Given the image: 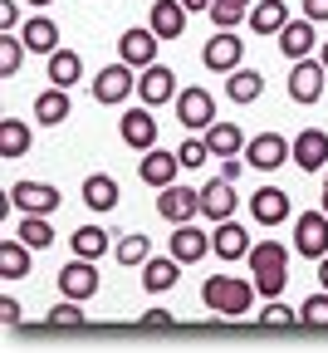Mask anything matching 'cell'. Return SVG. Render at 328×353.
I'll return each mask as SVG.
<instances>
[{
  "mask_svg": "<svg viewBox=\"0 0 328 353\" xmlns=\"http://www.w3.org/2000/svg\"><path fill=\"white\" fill-rule=\"evenodd\" d=\"M201 64H206L211 74L240 69V64H245V39H240V34H230V30L211 34V39H206V50H201Z\"/></svg>",
  "mask_w": 328,
  "mask_h": 353,
  "instance_id": "obj_8",
  "label": "cell"
},
{
  "mask_svg": "<svg viewBox=\"0 0 328 353\" xmlns=\"http://www.w3.org/2000/svg\"><path fill=\"white\" fill-rule=\"evenodd\" d=\"M157 216L172 221V226H181V221H196L201 216V192L196 187H162L157 192Z\"/></svg>",
  "mask_w": 328,
  "mask_h": 353,
  "instance_id": "obj_11",
  "label": "cell"
},
{
  "mask_svg": "<svg viewBox=\"0 0 328 353\" xmlns=\"http://www.w3.org/2000/svg\"><path fill=\"white\" fill-rule=\"evenodd\" d=\"M59 294H64V299H79V304L99 294V260L74 255L64 270H59Z\"/></svg>",
  "mask_w": 328,
  "mask_h": 353,
  "instance_id": "obj_9",
  "label": "cell"
},
{
  "mask_svg": "<svg viewBox=\"0 0 328 353\" xmlns=\"http://www.w3.org/2000/svg\"><path fill=\"white\" fill-rule=\"evenodd\" d=\"M10 206H15V211H39V216H54V211H59V187L25 176V182H15V187H10Z\"/></svg>",
  "mask_w": 328,
  "mask_h": 353,
  "instance_id": "obj_13",
  "label": "cell"
},
{
  "mask_svg": "<svg viewBox=\"0 0 328 353\" xmlns=\"http://www.w3.org/2000/svg\"><path fill=\"white\" fill-rule=\"evenodd\" d=\"M318 206L328 211V172H323V196H318Z\"/></svg>",
  "mask_w": 328,
  "mask_h": 353,
  "instance_id": "obj_49",
  "label": "cell"
},
{
  "mask_svg": "<svg viewBox=\"0 0 328 353\" xmlns=\"http://www.w3.org/2000/svg\"><path fill=\"white\" fill-rule=\"evenodd\" d=\"M0 275H6V280H25L30 275V245L20 236L0 241Z\"/></svg>",
  "mask_w": 328,
  "mask_h": 353,
  "instance_id": "obj_33",
  "label": "cell"
},
{
  "mask_svg": "<svg viewBox=\"0 0 328 353\" xmlns=\"http://www.w3.org/2000/svg\"><path fill=\"white\" fill-rule=\"evenodd\" d=\"M318 59H323V64H328V39H323V50H318Z\"/></svg>",
  "mask_w": 328,
  "mask_h": 353,
  "instance_id": "obj_51",
  "label": "cell"
},
{
  "mask_svg": "<svg viewBox=\"0 0 328 353\" xmlns=\"http://www.w3.org/2000/svg\"><path fill=\"white\" fill-rule=\"evenodd\" d=\"M304 15L314 25H328V0H304Z\"/></svg>",
  "mask_w": 328,
  "mask_h": 353,
  "instance_id": "obj_43",
  "label": "cell"
},
{
  "mask_svg": "<svg viewBox=\"0 0 328 353\" xmlns=\"http://www.w3.org/2000/svg\"><path fill=\"white\" fill-rule=\"evenodd\" d=\"M176 172H181V152H162V148H147L143 162H137V176H143L152 192L172 187V182H176Z\"/></svg>",
  "mask_w": 328,
  "mask_h": 353,
  "instance_id": "obj_16",
  "label": "cell"
},
{
  "mask_svg": "<svg viewBox=\"0 0 328 353\" xmlns=\"http://www.w3.org/2000/svg\"><path fill=\"white\" fill-rule=\"evenodd\" d=\"M260 324H265V329H289V324H299V314H294V309H285L279 299H269V309L260 314Z\"/></svg>",
  "mask_w": 328,
  "mask_h": 353,
  "instance_id": "obj_41",
  "label": "cell"
},
{
  "mask_svg": "<svg viewBox=\"0 0 328 353\" xmlns=\"http://www.w3.org/2000/svg\"><path fill=\"white\" fill-rule=\"evenodd\" d=\"M294 167L299 172H328V132L323 128H304L294 138Z\"/></svg>",
  "mask_w": 328,
  "mask_h": 353,
  "instance_id": "obj_18",
  "label": "cell"
},
{
  "mask_svg": "<svg viewBox=\"0 0 328 353\" xmlns=\"http://www.w3.org/2000/svg\"><path fill=\"white\" fill-rule=\"evenodd\" d=\"M240 172H245L240 157H221V176H225V182H240Z\"/></svg>",
  "mask_w": 328,
  "mask_h": 353,
  "instance_id": "obj_45",
  "label": "cell"
},
{
  "mask_svg": "<svg viewBox=\"0 0 328 353\" xmlns=\"http://www.w3.org/2000/svg\"><path fill=\"white\" fill-rule=\"evenodd\" d=\"M245 162H250L255 172H274V167L294 162V143L279 138V132H255V138L245 143Z\"/></svg>",
  "mask_w": 328,
  "mask_h": 353,
  "instance_id": "obj_5",
  "label": "cell"
},
{
  "mask_svg": "<svg viewBox=\"0 0 328 353\" xmlns=\"http://www.w3.org/2000/svg\"><path fill=\"white\" fill-rule=\"evenodd\" d=\"M118 138L132 148V152H147L157 148V113L143 103V108H123L118 113Z\"/></svg>",
  "mask_w": 328,
  "mask_h": 353,
  "instance_id": "obj_6",
  "label": "cell"
},
{
  "mask_svg": "<svg viewBox=\"0 0 328 353\" xmlns=\"http://www.w3.org/2000/svg\"><path fill=\"white\" fill-rule=\"evenodd\" d=\"M211 245H216V255H221L225 265H236V260H250V250H255L250 231L240 226L236 216H230V221H216V231H211Z\"/></svg>",
  "mask_w": 328,
  "mask_h": 353,
  "instance_id": "obj_14",
  "label": "cell"
},
{
  "mask_svg": "<svg viewBox=\"0 0 328 353\" xmlns=\"http://www.w3.org/2000/svg\"><path fill=\"white\" fill-rule=\"evenodd\" d=\"M0 324H20V304L10 294H0Z\"/></svg>",
  "mask_w": 328,
  "mask_h": 353,
  "instance_id": "obj_44",
  "label": "cell"
},
{
  "mask_svg": "<svg viewBox=\"0 0 328 353\" xmlns=\"http://www.w3.org/2000/svg\"><path fill=\"white\" fill-rule=\"evenodd\" d=\"M143 329H172V314L167 309H152V314H143Z\"/></svg>",
  "mask_w": 328,
  "mask_h": 353,
  "instance_id": "obj_46",
  "label": "cell"
},
{
  "mask_svg": "<svg viewBox=\"0 0 328 353\" xmlns=\"http://www.w3.org/2000/svg\"><path fill=\"white\" fill-rule=\"evenodd\" d=\"M15 236H20L30 250H50V245H54V226H50V216H39V211H20Z\"/></svg>",
  "mask_w": 328,
  "mask_h": 353,
  "instance_id": "obj_32",
  "label": "cell"
},
{
  "mask_svg": "<svg viewBox=\"0 0 328 353\" xmlns=\"http://www.w3.org/2000/svg\"><path fill=\"white\" fill-rule=\"evenodd\" d=\"M176 280H181V260H176V255H152V260L143 265V290H147V294H167Z\"/></svg>",
  "mask_w": 328,
  "mask_h": 353,
  "instance_id": "obj_25",
  "label": "cell"
},
{
  "mask_svg": "<svg viewBox=\"0 0 328 353\" xmlns=\"http://www.w3.org/2000/svg\"><path fill=\"white\" fill-rule=\"evenodd\" d=\"M299 324H309V329H328V290H318V294H309V299L299 304Z\"/></svg>",
  "mask_w": 328,
  "mask_h": 353,
  "instance_id": "obj_38",
  "label": "cell"
},
{
  "mask_svg": "<svg viewBox=\"0 0 328 353\" xmlns=\"http://www.w3.org/2000/svg\"><path fill=\"white\" fill-rule=\"evenodd\" d=\"M79 196H83V206H88V211L108 216V211H118V196H123V187L113 182L108 172H88V176H83V187H79Z\"/></svg>",
  "mask_w": 328,
  "mask_h": 353,
  "instance_id": "obj_19",
  "label": "cell"
},
{
  "mask_svg": "<svg viewBox=\"0 0 328 353\" xmlns=\"http://www.w3.org/2000/svg\"><path fill=\"white\" fill-rule=\"evenodd\" d=\"M30 152V123L6 118L0 123V157H25Z\"/></svg>",
  "mask_w": 328,
  "mask_h": 353,
  "instance_id": "obj_36",
  "label": "cell"
},
{
  "mask_svg": "<svg viewBox=\"0 0 328 353\" xmlns=\"http://www.w3.org/2000/svg\"><path fill=\"white\" fill-rule=\"evenodd\" d=\"M172 108H176V123H181L186 132H206V128L216 123V99L206 94V88H181Z\"/></svg>",
  "mask_w": 328,
  "mask_h": 353,
  "instance_id": "obj_7",
  "label": "cell"
},
{
  "mask_svg": "<svg viewBox=\"0 0 328 353\" xmlns=\"http://www.w3.org/2000/svg\"><path fill=\"white\" fill-rule=\"evenodd\" d=\"M113 250H118V265H147V260H152V241H147L143 231H127Z\"/></svg>",
  "mask_w": 328,
  "mask_h": 353,
  "instance_id": "obj_37",
  "label": "cell"
},
{
  "mask_svg": "<svg viewBox=\"0 0 328 353\" xmlns=\"http://www.w3.org/2000/svg\"><path fill=\"white\" fill-rule=\"evenodd\" d=\"M211 250H216V245H211V236H206V231H196L192 221H181V226L172 231V255H176L181 265H201Z\"/></svg>",
  "mask_w": 328,
  "mask_h": 353,
  "instance_id": "obj_20",
  "label": "cell"
},
{
  "mask_svg": "<svg viewBox=\"0 0 328 353\" xmlns=\"http://www.w3.org/2000/svg\"><path fill=\"white\" fill-rule=\"evenodd\" d=\"M157 30L147 25V30H123L118 34V59H127L132 69H147V64H157Z\"/></svg>",
  "mask_w": 328,
  "mask_h": 353,
  "instance_id": "obj_17",
  "label": "cell"
},
{
  "mask_svg": "<svg viewBox=\"0 0 328 353\" xmlns=\"http://www.w3.org/2000/svg\"><path fill=\"white\" fill-rule=\"evenodd\" d=\"M260 94H265V74H260V69H245V64H240V69L225 74V99H230V103H255Z\"/></svg>",
  "mask_w": 328,
  "mask_h": 353,
  "instance_id": "obj_26",
  "label": "cell"
},
{
  "mask_svg": "<svg viewBox=\"0 0 328 353\" xmlns=\"http://www.w3.org/2000/svg\"><path fill=\"white\" fill-rule=\"evenodd\" d=\"M206 143H211V157H236V152H245V132H240V123H211L206 128Z\"/></svg>",
  "mask_w": 328,
  "mask_h": 353,
  "instance_id": "obj_29",
  "label": "cell"
},
{
  "mask_svg": "<svg viewBox=\"0 0 328 353\" xmlns=\"http://www.w3.org/2000/svg\"><path fill=\"white\" fill-rule=\"evenodd\" d=\"M294 250L304 260H323L328 255V211H299L294 216Z\"/></svg>",
  "mask_w": 328,
  "mask_h": 353,
  "instance_id": "obj_4",
  "label": "cell"
},
{
  "mask_svg": "<svg viewBox=\"0 0 328 353\" xmlns=\"http://www.w3.org/2000/svg\"><path fill=\"white\" fill-rule=\"evenodd\" d=\"M20 39H25L30 54H44V59H50V54L59 50V25H54L50 15H30V20L20 25Z\"/></svg>",
  "mask_w": 328,
  "mask_h": 353,
  "instance_id": "obj_21",
  "label": "cell"
},
{
  "mask_svg": "<svg viewBox=\"0 0 328 353\" xmlns=\"http://www.w3.org/2000/svg\"><path fill=\"white\" fill-rule=\"evenodd\" d=\"M323 83H328V64L323 59H294V69H289V99L294 103H318Z\"/></svg>",
  "mask_w": 328,
  "mask_h": 353,
  "instance_id": "obj_10",
  "label": "cell"
},
{
  "mask_svg": "<svg viewBox=\"0 0 328 353\" xmlns=\"http://www.w3.org/2000/svg\"><path fill=\"white\" fill-rule=\"evenodd\" d=\"M289 25V6H285V0H255V10H250V30L255 34H279V30H285Z\"/></svg>",
  "mask_w": 328,
  "mask_h": 353,
  "instance_id": "obj_30",
  "label": "cell"
},
{
  "mask_svg": "<svg viewBox=\"0 0 328 353\" xmlns=\"http://www.w3.org/2000/svg\"><path fill=\"white\" fill-rule=\"evenodd\" d=\"M250 10H255V0H211V20H216V30H236L240 20H250Z\"/></svg>",
  "mask_w": 328,
  "mask_h": 353,
  "instance_id": "obj_35",
  "label": "cell"
},
{
  "mask_svg": "<svg viewBox=\"0 0 328 353\" xmlns=\"http://www.w3.org/2000/svg\"><path fill=\"white\" fill-rule=\"evenodd\" d=\"M201 216L206 221H230L236 216V182H225V176L206 182L201 187Z\"/></svg>",
  "mask_w": 328,
  "mask_h": 353,
  "instance_id": "obj_22",
  "label": "cell"
},
{
  "mask_svg": "<svg viewBox=\"0 0 328 353\" xmlns=\"http://www.w3.org/2000/svg\"><path fill=\"white\" fill-rule=\"evenodd\" d=\"M25 6H34V10H44V6H54V0H25Z\"/></svg>",
  "mask_w": 328,
  "mask_h": 353,
  "instance_id": "obj_50",
  "label": "cell"
},
{
  "mask_svg": "<svg viewBox=\"0 0 328 353\" xmlns=\"http://www.w3.org/2000/svg\"><path fill=\"white\" fill-rule=\"evenodd\" d=\"M44 324H50V329H83V309H79V299L54 304L50 314H44Z\"/></svg>",
  "mask_w": 328,
  "mask_h": 353,
  "instance_id": "obj_39",
  "label": "cell"
},
{
  "mask_svg": "<svg viewBox=\"0 0 328 353\" xmlns=\"http://www.w3.org/2000/svg\"><path fill=\"white\" fill-rule=\"evenodd\" d=\"M255 294H260L255 280H236V275H206V285H201L206 309H216L225 319H245L255 309Z\"/></svg>",
  "mask_w": 328,
  "mask_h": 353,
  "instance_id": "obj_2",
  "label": "cell"
},
{
  "mask_svg": "<svg viewBox=\"0 0 328 353\" xmlns=\"http://www.w3.org/2000/svg\"><path fill=\"white\" fill-rule=\"evenodd\" d=\"M69 250L83 255V260H103V255L113 250V236L99 226V221H93V226H79V231L69 236Z\"/></svg>",
  "mask_w": 328,
  "mask_h": 353,
  "instance_id": "obj_28",
  "label": "cell"
},
{
  "mask_svg": "<svg viewBox=\"0 0 328 353\" xmlns=\"http://www.w3.org/2000/svg\"><path fill=\"white\" fill-rule=\"evenodd\" d=\"M74 113V103H69V88H44V94L34 99V118H39V128H59L64 118Z\"/></svg>",
  "mask_w": 328,
  "mask_h": 353,
  "instance_id": "obj_27",
  "label": "cell"
},
{
  "mask_svg": "<svg viewBox=\"0 0 328 353\" xmlns=\"http://www.w3.org/2000/svg\"><path fill=\"white\" fill-rule=\"evenodd\" d=\"M186 10H211V0H181Z\"/></svg>",
  "mask_w": 328,
  "mask_h": 353,
  "instance_id": "obj_48",
  "label": "cell"
},
{
  "mask_svg": "<svg viewBox=\"0 0 328 353\" xmlns=\"http://www.w3.org/2000/svg\"><path fill=\"white\" fill-rule=\"evenodd\" d=\"M176 152H181V167H201V162H211V143H206V132H201V138L192 132V138H186Z\"/></svg>",
  "mask_w": 328,
  "mask_h": 353,
  "instance_id": "obj_40",
  "label": "cell"
},
{
  "mask_svg": "<svg viewBox=\"0 0 328 353\" xmlns=\"http://www.w3.org/2000/svg\"><path fill=\"white\" fill-rule=\"evenodd\" d=\"M20 0H0V30H20Z\"/></svg>",
  "mask_w": 328,
  "mask_h": 353,
  "instance_id": "obj_42",
  "label": "cell"
},
{
  "mask_svg": "<svg viewBox=\"0 0 328 353\" xmlns=\"http://www.w3.org/2000/svg\"><path fill=\"white\" fill-rule=\"evenodd\" d=\"M79 79H83V54L59 44V50L50 54V83H54V88H74Z\"/></svg>",
  "mask_w": 328,
  "mask_h": 353,
  "instance_id": "obj_31",
  "label": "cell"
},
{
  "mask_svg": "<svg viewBox=\"0 0 328 353\" xmlns=\"http://www.w3.org/2000/svg\"><path fill=\"white\" fill-rule=\"evenodd\" d=\"M250 280L260 290V299H279L289 285V250L279 241H255L250 250Z\"/></svg>",
  "mask_w": 328,
  "mask_h": 353,
  "instance_id": "obj_1",
  "label": "cell"
},
{
  "mask_svg": "<svg viewBox=\"0 0 328 353\" xmlns=\"http://www.w3.org/2000/svg\"><path fill=\"white\" fill-rule=\"evenodd\" d=\"M132 94H137V74H132L127 59H118V64H108V69L93 74V99H99L103 108H123Z\"/></svg>",
  "mask_w": 328,
  "mask_h": 353,
  "instance_id": "obj_3",
  "label": "cell"
},
{
  "mask_svg": "<svg viewBox=\"0 0 328 353\" xmlns=\"http://www.w3.org/2000/svg\"><path fill=\"white\" fill-rule=\"evenodd\" d=\"M176 74L167 64H147L143 74H137V99H143L147 108H162V103H176Z\"/></svg>",
  "mask_w": 328,
  "mask_h": 353,
  "instance_id": "obj_12",
  "label": "cell"
},
{
  "mask_svg": "<svg viewBox=\"0 0 328 353\" xmlns=\"http://www.w3.org/2000/svg\"><path fill=\"white\" fill-rule=\"evenodd\" d=\"M274 39H279V50H285L289 59H309V54H314V39H318V34H314V20H309V15H299V20H289L285 30H279Z\"/></svg>",
  "mask_w": 328,
  "mask_h": 353,
  "instance_id": "obj_24",
  "label": "cell"
},
{
  "mask_svg": "<svg viewBox=\"0 0 328 353\" xmlns=\"http://www.w3.org/2000/svg\"><path fill=\"white\" fill-rule=\"evenodd\" d=\"M30 50H25V39H20V30H0V79H15L20 74V59H25Z\"/></svg>",
  "mask_w": 328,
  "mask_h": 353,
  "instance_id": "obj_34",
  "label": "cell"
},
{
  "mask_svg": "<svg viewBox=\"0 0 328 353\" xmlns=\"http://www.w3.org/2000/svg\"><path fill=\"white\" fill-rule=\"evenodd\" d=\"M318 285H323V290H328V255H323V260H318Z\"/></svg>",
  "mask_w": 328,
  "mask_h": 353,
  "instance_id": "obj_47",
  "label": "cell"
},
{
  "mask_svg": "<svg viewBox=\"0 0 328 353\" xmlns=\"http://www.w3.org/2000/svg\"><path fill=\"white\" fill-rule=\"evenodd\" d=\"M186 15H192V10H186L181 0H152L147 25H152L162 39H181V34H186Z\"/></svg>",
  "mask_w": 328,
  "mask_h": 353,
  "instance_id": "obj_23",
  "label": "cell"
},
{
  "mask_svg": "<svg viewBox=\"0 0 328 353\" xmlns=\"http://www.w3.org/2000/svg\"><path fill=\"white\" fill-rule=\"evenodd\" d=\"M250 216H255V226H265V231L285 226V221L294 216V206H289V192H279V187H260V192L250 196Z\"/></svg>",
  "mask_w": 328,
  "mask_h": 353,
  "instance_id": "obj_15",
  "label": "cell"
}]
</instances>
